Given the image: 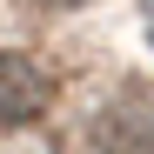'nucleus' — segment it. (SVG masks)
Returning a JSON list of instances; mask_svg holds the SVG:
<instances>
[{
  "instance_id": "f257e3e1",
  "label": "nucleus",
  "mask_w": 154,
  "mask_h": 154,
  "mask_svg": "<svg viewBox=\"0 0 154 154\" xmlns=\"http://www.w3.org/2000/svg\"><path fill=\"white\" fill-rule=\"evenodd\" d=\"M94 147L100 154H154V87H134L94 114Z\"/></svg>"
},
{
  "instance_id": "7ed1b4c3",
  "label": "nucleus",
  "mask_w": 154,
  "mask_h": 154,
  "mask_svg": "<svg viewBox=\"0 0 154 154\" xmlns=\"http://www.w3.org/2000/svg\"><path fill=\"white\" fill-rule=\"evenodd\" d=\"M40 7H81V0H40Z\"/></svg>"
},
{
  "instance_id": "f03ea898",
  "label": "nucleus",
  "mask_w": 154,
  "mask_h": 154,
  "mask_svg": "<svg viewBox=\"0 0 154 154\" xmlns=\"http://www.w3.org/2000/svg\"><path fill=\"white\" fill-rule=\"evenodd\" d=\"M54 100V74L27 54H0V127H27Z\"/></svg>"
},
{
  "instance_id": "20e7f679",
  "label": "nucleus",
  "mask_w": 154,
  "mask_h": 154,
  "mask_svg": "<svg viewBox=\"0 0 154 154\" xmlns=\"http://www.w3.org/2000/svg\"><path fill=\"white\" fill-rule=\"evenodd\" d=\"M147 27H154V0H147Z\"/></svg>"
}]
</instances>
